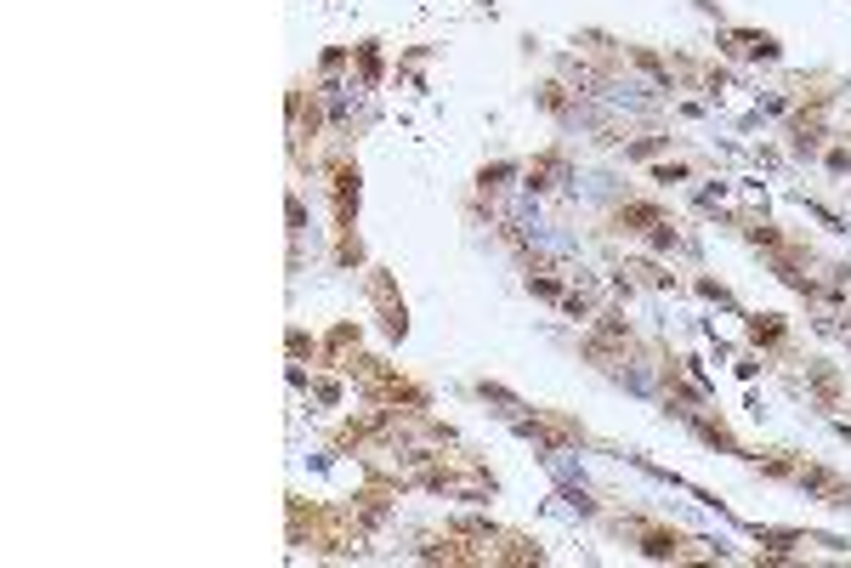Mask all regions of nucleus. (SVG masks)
I'll return each mask as SVG.
<instances>
[{
	"instance_id": "nucleus-5",
	"label": "nucleus",
	"mask_w": 851,
	"mask_h": 568,
	"mask_svg": "<svg viewBox=\"0 0 851 568\" xmlns=\"http://www.w3.org/2000/svg\"><path fill=\"white\" fill-rule=\"evenodd\" d=\"M817 125H823V97H812V108H800L795 125H789V137H795V154H817Z\"/></svg>"
},
{
	"instance_id": "nucleus-8",
	"label": "nucleus",
	"mask_w": 851,
	"mask_h": 568,
	"mask_svg": "<svg viewBox=\"0 0 851 568\" xmlns=\"http://www.w3.org/2000/svg\"><path fill=\"white\" fill-rule=\"evenodd\" d=\"M522 177H528V188H534V194H551L556 177H562V154H539V160L522 171Z\"/></svg>"
},
{
	"instance_id": "nucleus-14",
	"label": "nucleus",
	"mask_w": 851,
	"mask_h": 568,
	"mask_svg": "<svg viewBox=\"0 0 851 568\" xmlns=\"http://www.w3.org/2000/svg\"><path fill=\"white\" fill-rule=\"evenodd\" d=\"M528 290L545 296V302H562V284H556V279H528Z\"/></svg>"
},
{
	"instance_id": "nucleus-3",
	"label": "nucleus",
	"mask_w": 851,
	"mask_h": 568,
	"mask_svg": "<svg viewBox=\"0 0 851 568\" xmlns=\"http://www.w3.org/2000/svg\"><path fill=\"white\" fill-rule=\"evenodd\" d=\"M369 296H375V307H381L386 336H403V330H409V313H403V302L392 296V279H386V273H369Z\"/></svg>"
},
{
	"instance_id": "nucleus-13",
	"label": "nucleus",
	"mask_w": 851,
	"mask_h": 568,
	"mask_svg": "<svg viewBox=\"0 0 851 568\" xmlns=\"http://www.w3.org/2000/svg\"><path fill=\"white\" fill-rule=\"evenodd\" d=\"M647 245H653V250H670V245H676V228H670V222L647 228Z\"/></svg>"
},
{
	"instance_id": "nucleus-6",
	"label": "nucleus",
	"mask_w": 851,
	"mask_h": 568,
	"mask_svg": "<svg viewBox=\"0 0 851 568\" xmlns=\"http://www.w3.org/2000/svg\"><path fill=\"white\" fill-rule=\"evenodd\" d=\"M806 387L817 392V404H823V409L846 404V398H840V370H834V364H812V370H806Z\"/></svg>"
},
{
	"instance_id": "nucleus-15",
	"label": "nucleus",
	"mask_w": 851,
	"mask_h": 568,
	"mask_svg": "<svg viewBox=\"0 0 851 568\" xmlns=\"http://www.w3.org/2000/svg\"><path fill=\"white\" fill-rule=\"evenodd\" d=\"M687 177V165H653V182H681Z\"/></svg>"
},
{
	"instance_id": "nucleus-10",
	"label": "nucleus",
	"mask_w": 851,
	"mask_h": 568,
	"mask_svg": "<svg viewBox=\"0 0 851 568\" xmlns=\"http://www.w3.org/2000/svg\"><path fill=\"white\" fill-rule=\"evenodd\" d=\"M693 432L704 438V444H721L727 455H738V438H732V432H727L721 421H710V415H693Z\"/></svg>"
},
{
	"instance_id": "nucleus-7",
	"label": "nucleus",
	"mask_w": 851,
	"mask_h": 568,
	"mask_svg": "<svg viewBox=\"0 0 851 568\" xmlns=\"http://www.w3.org/2000/svg\"><path fill=\"white\" fill-rule=\"evenodd\" d=\"M727 46H732L738 57H766V63L778 57V40H772V35H755V29H732Z\"/></svg>"
},
{
	"instance_id": "nucleus-9",
	"label": "nucleus",
	"mask_w": 851,
	"mask_h": 568,
	"mask_svg": "<svg viewBox=\"0 0 851 568\" xmlns=\"http://www.w3.org/2000/svg\"><path fill=\"white\" fill-rule=\"evenodd\" d=\"M783 336H789V330H783L778 313H755V319H749V341H755V347H783Z\"/></svg>"
},
{
	"instance_id": "nucleus-4",
	"label": "nucleus",
	"mask_w": 851,
	"mask_h": 568,
	"mask_svg": "<svg viewBox=\"0 0 851 568\" xmlns=\"http://www.w3.org/2000/svg\"><path fill=\"white\" fill-rule=\"evenodd\" d=\"M659 222H664V211L653 199H625L613 211V233H647V228H659Z\"/></svg>"
},
{
	"instance_id": "nucleus-12",
	"label": "nucleus",
	"mask_w": 851,
	"mask_h": 568,
	"mask_svg": "<svg viewBox=\"0 0 851 568\" xmlns=\"http://www.w3.org/2000/svg\"><path fill=\"white\" fill-rule=\"evenodd\" d=\"M539 103L551 108V114H568V97H562V86H556V80H551V86H539Z\"/></svg>"
},
{
	"instance_id": "nucleus-1",
	"label": "nucleus",
	"mask_w": 851,
	"mask_h": 568,
	"mask_svg": "<svg viewBox=\"0 0 851 568\" xmlns=\"http://www.w3.org/2000/svg\"><path fill=\"white\" fill-rule=\"evenodd\" d=\"M636 347V330H630V319L625 313H596V324H591V336H585V358L591 364H625V353Z\"/></svg>"
},
{
	"instance_id": "nucleus-2",
	"label": "nucleus",
	"mask_w": 851,
	"mask_h": 568,
	"mask_svg": "<svg viewBox=\"0 0 851 568\" xmlns=\"http://www.w3.org/2000/svg\"><path fill=\"white\" fill-rule=\"evenodd\" d=\"M636 546H642V557H653V563H676V557H687V534L664 529V523H642V529H636Z\"/></svg>"
},
{
	"instance_id": "nucleus-11",
	"label": "nucleus",
	"mask_w": 851,
	"mask_h": 568,
	"mask_svg": "<svg viewBox=\"0 0 851 568\" xmlns=\"http://www.w3.org/2000/svg\"><path fill=\"white\" fill-rule=\"evenodd\" d=\"M505 177H511V165H483V171H477V188L494 194V188H505Z\"/></svg>"
}]
</instances>
